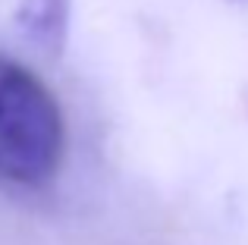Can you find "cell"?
I'll return each instance as SVG.
<instances>
[{
  "instance_id": "6da1fadb",
  "label": "cell",
  "mask_w": 248,
  "mask_h": 245,
  "mask_svg": "<svg viewBox=\"0 0 248 245\" xmlns=\"http://www.w3.org/2000/svg\"><path fill=\"white\" fill-rule=\"evenodd\" d=\"M66 157V122L41 79L0 54V183L41 189Z\"/></svg>"
},
{
  "instance_id": "7a4b0ae2",
  "label": "cell",
  "mask_w": 248,
  "mask_h": 245,
  "mask_svg": "<svg viewBox=\"0 0 248 245\" xmlns=\"http://www.w3.org/2000/svg\"><path fill=\"white\" fill-rule=\"evenodd\" d=\"M16 25L41 54L60 57L69 38V0H16Z\"/></svg>"
}]
</instances>
